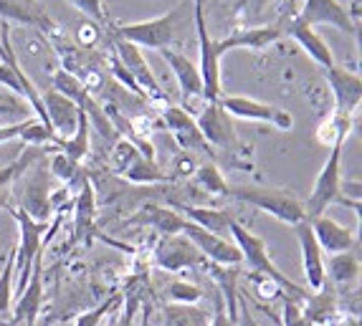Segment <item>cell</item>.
<instances>
[{
  "label": "cell",
  "instance_id": "6da1fadb",
  "mask_svg": "<svg viewBox=\"0 0 362 326\" xmlns=\"http://www.w3.org/2000/svg\"><path fill=\"white\" fill-rule=\"evenodd\" d=\"M228 233L233 236L235 248L241 250V258H243V263L248 266V271L261 273V276L276 281V284L281 286V291H284V296L294 298V301L302 303L304 298H307V289L296 286L289 276H284V273L274 266L272 253H269V246H266L264 238L254 236V233H251L246 225L238 223V220H233V223L228 225Z\"/></svg>",
  "mask_w": 362,
  "mask_h": 326
},
{
  "label": "cell",
  "instance_id": "7a4b0ae2",
  "mask_svg": "<svg viewBox=\"0 0 362 326\" xmlns=\"http://www.w3.org/2000/svg\"><path fill=\"white\" fill-rule=\"evenodd\" d=\"M228 198H235L246 203V205L256 207L261 212H269L272 217H276L279 223L296 225L307 220L304 215V203L299 198L289 193V190H276V188H243V185H235L228 188Z\"/></svg>",
  "mask_w": 362,
  "mask_h": 326
},
{
  "label": "cell",
  "instance_id": "3957f363",
  "mask_svg": "<svg viewBox=\"0 0 362 326\" xmlns=\"http://www.w3.org/2000/svg\"><path fill=\"white\" fill-rule=\"evenodd\" d=\"M180 8L165 13V16H157L150 20H137V23H119L115 25V38L132 43L137 49H155L163 51L170 49L173 41H175V30H177V18H180Z\"/></svg>",
  "mask_w": 362,
  "mask_h": 326
},
{
  "label": "cell",
  "instance_id": "277c9868",
  "mask_svg": "<svg viewBox=\"0 0 362 326\" xmlns=\"http://www.w3.org/2000/svg\"><path fill=\"white\" fill-rule=\"evenodd\" d=\"M195 124H198L200 134L206 137V142L211 145L213 152H223L228 155L226 162L235 164V155H243V145L238 142V134L233 129V121L226 114L218 102H206L200 107V111L193 116Z\"/></svg>",
  "mask_w": 362,
  "mask_h": 326
},
{
  "label": "cell",
  "instance_id": "5b68a950",
  "mask_svg": "<svg viewBox=\"0 0 362 326\" xmlns=\"http://www.w3.org/2000/svg\"><path fill=\"white\" fill-rule=\"evenodd\" d=\"M16 200L18 210L30 215L38 223H49L54 215L51 210V190H49V172L43 169L41 162H33L23 175L16 177Z\"/></svg>",
  "mask_w": 362,
  "mask_h": 326
},
{
  "label": "cell",
  "instance_id": "8992f818",
  "mask_svg": "<svg viewBox=\"0 0 362 326\" xmlns=\"http://www.w3.org/2000/svg\"><path fill=\"white\" fill-rule=\"evenodd\" d=\"M342 147L344 142H337V145L329 147V155H327V162L322 164L320 175L314 180L312 193H309L307 203H304V215L307 220L317 215H325L327 207L334 205L339 198V188H342Z\"/></svg>",
  "mask_w": 362,
  "mask_h": 326
},
{
  "label": "cell",
  "instance_id": "52a82bcc",
  "mask_svg": "<svg viewBox=\"0 0 362 326\" xmlns=\"http://www.w3.org/2000/svg\"><path fill=\"white\" fill-rule=\"evenodd\" d=\"M54 91H59V94H64L66 99H71V102L78 107V111H84L86 114L89 124L94 121V127L102 132V137H107V139L117 137L115 127L109 124L107 114H104V107L91 97V91L81 84V79H78L76 73H71L69 68H59V71L54 73Z\"/></svg>",
  "mask_w": 362,
  "mask_h": 326
},
{
  "label": "cell",
  "instance_id": "ba28073f",
  "mask_svg": "<svg viewBox=\"0 0 362 326\" xmlns=\"http://www.w3.org/2000/svg\"><path fill=\"white\" fill-rule=\"evenodd\" d=\"M11 215L16 217L18 223V246H16V273H18V289H23L28 284L30 268H33V260L36 255L46 248L43 241V233L49 230V223H38L30 215H25L18 207H11Z\"/></svg>",
  "mask_w": 362,
  "mask_h": 326
},
{
  "label": "cell",
  "instance_id": "9c48e42d",
  "mask_svg": "<svg viewBox=\"0 0 362 326\" xmlns=\"http://www.w3.org/2000/svg\"><path fill=\"white\" fill-rule=\"evenodd\" d=\"M112 54H115L117 61L129 71L134 84L142 91V99H150V102L165 104V107H168V94H165L160 81H157V76L152 73L142 49H137V46H132V43H127V41H122V38H115V41H112Z\"/></svg>",
  "mask_w": 362,
  "mask_h": 326
},
{
  "label": "cell",
  "instance_id": "30bf717a",
  "mask_svg": "<svg viewBox=\"0 0 362 326\" xmlns=\"http://www.w3.org/2000/svg\"><path fill=\"white\" fill-rule=\"evenodd\" d=\"M218 104L223 109L230 119H246V121H264V124H272L279 132H289L294 127V116L286 111V109H279L274 104L259 102V99L251 97H226L221 94Z\"/></svg>",
  "mask_w": 362,
  "mask_h": 326
},
{
  "label": "cell",
  "instance_id": "8fae6325",
  "mask_svg": "<svg viewBox=\"0 0 362 326\" xmlns=\"http://www.w3.org/2000/svg\"><path fill=\"white\" fill-rule=\"evenodd\" d=\"M160 54L168 61L170 71L175 73L177 86H180V91H182V109H185L190 116H195L200 111V107L206 104V86H203V79H200L198 64L187 59L185 54L173 51V49H163Z\"/></svg>",
  "mask_w": 362,
  "mask_h": 326
},
{
  "label": "cell",
  "instance_id": "7c38bea8",
  "mask_svg": "<svg viewBox=\"0 0 362 326\" xmlns=\"http://www.w3.org/2000/svg\"><path fill=\"white\" fill-rule=\"evenodd\" d=\"M195 33H198V49H200V79L206 86V102H218L221 91V59L213 49V38L206 28V16H203V0H195Z\"/></svg>",
  "mask_w": 362,
  "mask_h": 326
},
{
  "label": "cell",
  "instance_id": "4fadbf2b",
  "mask_svg": "<svg viewBox=\"0 0 362 326\" xmlns=\"http://www.w3.org/2000/svg\"><path fill=\"white\" fill-rule=\"evenodd\" d=\"M163 127L173 134V139L177 142L182 152H195V155H208V157H216V152L211 150V145L206 142V137L200 134L198 124L185 109L177 107V104H168L163 107Z\"/></svg>",
  "mask_w": 362,
  "mask_h": 326
},
{
  "label": "cell",
  "instance_id": "5bb4252c",
  "mask_svg": "<svg viewBox=\"0 0 362 326\" xmlns=\"http://www.w3.org/2000/svg\"><path fill=\"white\" fill-rule=\"evenodd\" d=\"M152 255H155L157 266L170 273H180L185 268H200V266L206 268L208 263L203 258V253L182 233H177V236H163V241L155 246V253Z\"/></svg>",
  "mask_w": 362,
  "mask_h": 326
},
{
  "label": "cell",
  "instance_id": "9a60e30c",
  "mask_svg": "<svg viewBox=\"0 0 362 326\" xmlns=\"http://www.w3.org/2000/svg\"><path fill=\"white\" fill-rule=\"evenodd\" d=\"M182 236L198 248L208 263H218V266H241L243 263L241 250L235 248L233 241H226V236L208 233L190 220H185V225H182Z\"/></svg>",
  "mask_w": 362,
  "mask_h": 326
},
{
  "label": "cell",
  "instance_id": "2e32d148",
  "mask_svg": "<svg viewBox=\"0 0 362 326\" xmlns=\"http://www.w3.org/2000/svg\"><path fill=\"white\" fill-rule=\"evenodd\" d=\"M296 18L307 25H332L347 36H357V23L350 18V11L339 0H304Z\"/></svg>",
  "mask_w": 362,
  "mask_h": 326
},
{
  "label": "cell",
  "instance_id": "e0dca14e",
  "mask_svg": "<svg viewBox=\"0 0 362 326\" xmlns=\"http://www.w3.org/2000/svg\"><path fill=\"white\" fill-rule=\"evenodd\" d=\"M325 76H327V84H329L332 97H334V114L355 116V111L360 109V102H362L360 73L334 64L332 68H327Z\"/></svg>",
  "mask_w": 362,
  "mask_h": 326
},
{
  "label": "cell",
  "instance_id": "ac0fdd59",
  "mask_svg": "<svg viewBox=\"0 0 362 326\" xmlns=\"http://www.w3.org/2000/svg\"><path fill=\"white\" fill-rule=\"evenodd\" d=\"M294 228V236L299 241V250H302V268H304V278L312 291L325 289L327 284V263H325V253H322L320 243L314 238L312 228H309V220L291 225Z\"/></svg>",
  "mask_w": 362,
  "mask_h": 326
},
{
  "label": "cell",
  "instance_id": "d6986e66",
  "mask_svg": "<svg viewBox=\"0 0 362 326\" xmlns=\"http://www.w3.org/2000/svg\"><path fill=\"white\" fill-rule=\"evenodd\" d=\"M41 303H43V250L36 255V260H33L28 284L21 289L18 303L13 306L11 324L36 326V319H38V314H41Z\"/></svg>",
  "mask_w": 362,
  "mask_h": 326
},
{
  "label": "cell",
  "instance_id": "ffe728a7",
  "mask_svg": "<svg viewBox=\"0 0 362 326\" xmlns=\"http://www.w3.org/2000/svg\"><path fill=\"white\" fill-rule=\"evenodd\" d=\"M281 36H284V30L279 28V25H254V28L233 30L230 36L221 38V41H213V49H216L218 59L233 49L266 51V49H272Z\"/></svg>",
  "mask_w": 362,
  "mask_h": 326
},
{
  "label": "cell",
  "instance_id": "44dd1931",
  "mask_svg": "<svg viewBox=\"0 0 362 326\" xmlns=\"http://www.w3.org/2000/svg\"><path fill=\"white\" fill-rule=\"evenodd\" d=\"M309 228H312L314 238L320 243L322 253H347V250H355L357 248V236L355 230H350L347 225L337 223L334 217L317 215L309 220Z\"/></svg>",
  "mask_w": 362,
  "mask_h": 326
},
{
  "label": "cell",
  "instance_id": "7402d4cb",
  "mask_svg": "<svg viewBox=\"0 0 362 326\" xmlns=\"http://www.w3.org/2000/svg\"><path fill=\"white\" fill-rule=\"evenodd\" d=\"M286 33V36H291L294 38L299 46H302V51H307V56L309 59L317 64V66H322L327 71V68H332L337 61H334V54H332V49L327 46V41L325 38L317 33V30L312 28V25H307V23H302V20L296 18L294 13H291L289 18H286V25L281 28Z\"/></svg>",
  "mask_w": 362,
  "mask_h": 326
},
{
  "label": "cell",
  "instance_id": "603a6c76",
  "mask_svg": "<svg viewBox=\"0 0 362 326\" xmlns=\"http://www.w3.org/2000/svg\"><path fill=\"white\" fill-rule=\"evenodd\" d=\"M43 107H46V116H49V124L56 132V137L66 139L76 132L78 114H81V111H78V107L71 99H66L64 94L51 89L43 94Z\"/></svg>",
  "mask_w": 362,
  "mask_h": 326
},
{
  "label": "cell",
  "instance_id": "cb8c5ba5",
  "mask_svg": "<svg viewBox=\"0 0 362 326\" xmlns=\"http://www.w3.org/2000/svg\"><path fill=\"white\" fill-rule=\"evenodd\" d=\"M78 180V195L74 200V243L86 241L94 228V217H97V195L89 177L81 172Z\"/></svg>",
  "mask_w": 362,
  "mask_h": 326
},
{
  "label": "cell",
  "instance_id": "d4e9b609",
  "mask_svg": "<svg viewBox=\"0 0 362 326\" xmlns=\"http://www.w3.org/2000/svg\"><path fill=\"white\" fill-rule=\"evenodd\" d=\"M339 311V298L332 289H320L314 294H307V298L302 301V314L307 319L309 326H325Z\"/></svg>",
  "mask_w": 362,
  "mask_h": 326
},
{
  "label": "cell",
  "instance_id": "484cf974",
  "mask_svg": "<svg viewBox=\"0 0 362 326\" xmlns=\"http://www.w3.org/2000/svg\"><path fill=\"white\" fill-rule=\"evenodd\" d=\"M206 271L211 281L218 286V294L226 303V314L235 319V306H238V278L241 271L238 266H218V263H206Z\"/></svg>",
  "mask_w": 362,
  "mask_h": 326
},
{
  "label": "cell",
  "instance_id": "4316f807",
  "mask_svg": "<svg viewBox=\"0 0 362 326\" xmlns=\"http://www.w3.org/2000/svg\"><path fill=\"white\" fill-rule=\"evenodd\" d=\"M0 18L18 20V23L25 25H36V28H51L54 25L36 0H0Z\"/></svg>",
  "mask_w": 362,
  "mask_h": 326
},
{
  "label": "cell",
  "instance_id": "83f0119b",
  "mask_svg": "<svg viewBox=\"0 0 362 326\" xmlns=\"http://www.w3.org/2000/svg\"><path fill=\"white\" fill-rule=\"evenodd\" d=\"M182 212H185V215H182L185 220H190V223L200 225V228L208 230V233H216V236H223V233H228V225L235 220L233 212L218 210V207L185 205V207H182Z\"/></svg>",
  "mask_w": 362,
  "mask_h": 326
},
{
  "label": "cell",
  "instance_id": "f1b7e54d",
  "mask_svg": "<svg viewBox=\"0 0 362 326\" xmlns=\"http://www.w3.org/2000/svg\"><path fill=\"white\" fill-rule=\"evenodd\" d=\"M211 314L198 303H168L163 308V326H208Z\"/></svg>",
  "mask_w": 362,
  "mask_h": 326
},
{
  "label": "cell",
  "instance_id": "f546056e",
  "mask_svg": "<svg viewBox=\"0 0 362 326\" xmlns=\"http://www.w3.org/2000/svg\"><path fill=\"white\" fill-rule=\"evenodd\" d=\"M139 220L155 228L157 233H163V236H177V233H182V225H185V217L180 212H173L160 205H145Z\"/></svg>",
  "mask_w": 362,
  "mask_h": 326
},
{
  "label": "cell",
  "instance_id": "4dcf8cb0",
  "mask_svg": "<svg viewBox=\"0 0 362 326\" xmlns=\"http://www.w3.org/2000/svg\"><path fill=\"white\" fill-rule=\"evenodd\" d=\"M329 278L339 286H350L360 278V253L347 250V253H334L329 258Z\"/></svg>",
  "mask_w": 362,
  "mask_h": 326
},
{
  "label": "cell",
  "instance_id": "1f68e13d",
  "mask_svg": "<svg viewBox=\"0 0 362 326\" xmlns=\"http://www.w3.org/2000/svg\"><path fill=\"white\" fill-rule=\"evenodd\" d=\"M56 147H30L21 155L18 159H13L11 164H6V167H0V190L11 188L13 182H16V177L23 175L25 169L30 167L33 162H38V159L43 157V155H49V152H54Z\"/></svg>",
  "mask_w": 362,
  "mask_h": 326
},
{
  "label": "cell",
  "instance_id": "d6a6232c",
  "mask_svg": "<svg viewBox=\"0 0 362 326\" xmlns=\"http://www.w3.org/2000/svg\"><path fill=\"white\" fill-rule=\"evenodd\" d=\"M89 129H91L89 119H86V114L81 111V114H78L76 132H74L71 137L61 139V142H59V152H64L66 157H71L74 162L81 164V159L89 155Z\"/></svg>",
  "mask_w": 362,
  "mask_h": 326
},
{
  "label": "cell",
  "instance_id": "836d02e7",
  "mask_svg": "<svg viewBox=\"0 0 362 326\" xmlns=\"http://www.w3.org/2000/svg\"><path fill=\"white\" fill-rule=\"evenodd\" d=\"M13 276H16V248L6 258V266L0 271V321L11 324L13 314Z\"/></svg>",
  "mask_w": 362,
  "mask_h": 326
},
{
  "label": "cell",
  "instance_id": "e575fe53",
  "mask_svg": "<svg viewBox=\"0 0 362 326\" xmlns=\"http://www.w3.org/2000/svg\"><path fill=\"white\" fill-rule=\"evenodd\" d=\"M350 129H352V116H339L332 111L329 119L322 121L320 132H317V139H320L325 147H332V145H337V142H347Z\"/></svg>",
  "mask_w": 362,
  "mask_h": 326
},
{
  "label": "cell",
  "instance_id": "d590c367",
  "mask_svg": "<svg viewBox=\"0 0 362 326\" xmlns=\"http://www.w3.org/2000/svg\"><path fill=\"white\" fill-rule=\"evenodd\" d=\"M195 182H198L200 188L206 190V193L211 195H221V198H228V182L223 180V175H221V169L216 167L213 162H206V164H198L193 172Z\"/></svg>",
  "mask_w": 362,
  "mask_h": 326
},
{
  "label": "cell",
  "instance_id": "8d00e7d4",
  "mask_svg": "<svg viewBox=\"0 0 362 326\" xmlns=\"http://www.w3.org/2000/svg\"><path fill=\"white\" fill-rule=\"evenodd\" d=\"M122 177H124V180H129V182H134V185H155V182H168V175H165V172H160V169H157V164L150 162V159H145V157L134 159V164Z\"/></svg>",
  "mask_w": 362,
  "mask_h": 326
},
{
  "label": "cell",
  "instance_id": "74e56055",
  "mask_svg": "<svg viewBox=\"0 0 362 326\" xmlns=\"http://www.w3.org/2000/svg\"><path fill=\"white\" fill-rule=\"evenodd\" d=\"M139 157H142L139 150L124 137L117 139L115 147H112V167H115V172H119V175H124V172L134 164V159H139Z\"/></svg>",
  "mask_w": 362,
  "mask_h": 326
},
{
  "label": "cell",
  "instance_id": "f35d334b",
  "mask_svg": "<svg viewBox=\"0 0 362 326\" xmlns=\"http://www.w3.org/2000/svg\"><path fill=\"white\" fill-rule=\"evenodd\" d=\"M49 172L54 177H59L64 185H71V182L81 175V167H78V162H74L71 157H66L64 152L54 150V155H51V162H49Z\"/></svg>",
  "mask_w": 362,
  "mask_h": 326
},
{
  "label": "cell",
  "instance_id": "ab89813d",
  "mask_svg": "<svg viewBox=\"0 0 362 326\" xmlns=\"http://www.w3.org/2000/svg\"><path fill=\"white\" fill-rule=\"evenodd\" d=\"M122 296L119 294H115V296H109L107 301H102L99 306H94L91 311H86V314H78L76 321H74V326H99L104 321V316L112 314V308L119 306Z\"/></svg>",
  "mask_w": 362,
  "mask_h": 326
},
{
  "label": "cell",
  "instance_id": "60d3db41",
  "mask_svg": "<svg viewBox=\"0 0 362 326\" xmlns=\"http://www.w3.org/2000/svg\"><path fill=\"white\" fill-rule=\"evenodd\" d=\"M168 294L173 298L170 303H198L203 298V289L195 284H185V281H173L168 286Z\"/></svg>",
  "mask_w": 362,
  "mask_h": 326
},
{
  "label": "cell",
  "instance_id": "b9f144b4",
  "mask_svg": "<svg viewBox=\"0 0 362 326\" xmlns=\"http://www.w3.org/2000/svg\"><path fill=\"white\" fill-rule=\"evenodd\" d=\"M248 284H251L254 294H259V296L266 298V301H276V298L284 296L281 286H279L276 281H272V278L261 276V273H248Z\"/></svg>",
  "mask_w": 362,
  "mask_h": 326
},
{
  "label": "cell",
  "instance_id": "7bdbcfd3",
  "mask_svg": "<svg viewBox=\"0 0 362 326\" xmlns=\"http://www.w3.org/2000/svg\"><path fill=\"white\" fill-rule=\"evenodd\" d=\"M281 324L284 326H309L302 314V303L289 296H281Z\"/></svg>",
  "mask_w": 362,
  "mask_h": 326
},
{
  "label": "cell",
  "instance_id": "ee69618b",
  "mask_svg": "<svg viewBox=\"0 0 362 326\" xmlns=\"http://www.w3.org/2000/svg\"><path fill=\"white\" fill-rule=\"evenodd\" d=\"M137 308H139V298H129L124 311H117V306H115L112 308V321H109V326H134Z\"/></svg>",
  "mask_w": 362,
  "mask_h": 326
},
{
  "label": "cell",
  "instance_id": "f6af8a7d",
  "mask_svg": "<svg viewBox=\"0 0 362 326\" xmlns=\"http://www.w3.org/2000/svg\"><path fill=\"white\" fill-rule=\"evenodd\" d=\"M71 6H76L78 11H84L91 20L107 23V13H104V8H102V0H71Z\"/></svg>",
  "mask_w": 362,
  "mask_h": 326
},
{
  "label": "cell",
  "instance_id": "bcb514c9",
  "mask_svg": "<svg viewBox=\"0 0 362 326\" xmlns=\"http://www.w3.org/2000/svg\"><path fill=\"white\" fill-rule=\"evenodd\" d=\"M235 326H259V321L254 319V314H251V308H248L246 298H243V294H238V306H235V319H233Z\"/></svg>",
  "mask_w": 362,
  "mask_h": 326
},
{
  "label": "cell",
  "instance_id": "7dc6e473",
  "mask_svg": "<svg viewBox=\"0 0 362 326\" xmlns=\"http://www.w3.org/2000/svg\"><path fill=\"white\" fill-rule=\"evenodd\" d=\"M213 301H216V311H213L211 324H208V326H235L233 319L226 314V303H223V298H221V294H216V298H213Z\"/></svg>",
  "mask_w": 362,
  "mask_h": 326
},
{
  "label": "cell",
  "instance_id": "c3c4849f",
  "mask_svg": "<svg viewBox=\"0 0 362 326\" xmlns=\"http://www.w3.org/2000/svg\"><path fill=\"white\" fill-rule=\"evenodd\" d=\"M325 326H360V319H357V314H350V311H337Z\"/></svg>",
  "mask_w": 362,
  "mask_h": 326
},
{
  "label": "cell",
  "instance_id": "681fc988",
  "mask_svg": "<svg viewBox=\"0 0 362 326\" xmlns=\"http://www.w3.org/2000/svg\"><path fill=\"white\" fill-rule=\"evenodd\" d=\"M97 38H99V30H97V25L86 23V25H81V28H78V41L84 43V46H91V43L97 41Z\"/></svg>",
  "mask_w": 362,
  "mask_h": 326
},
{
  "label": "cell",
  "instance_id": "f907efd6",
  "mask_svg": "<svg viewBox=\"0 0 362 326\" xmlns=\"http://www.w3.org/2000/svg\"><path fill=\"white\" fill-rule=\"evenodd\" d=\"M3 25H6V20H0V59H3Z\"/></svg>",
  "mask_w": 362,
  "mask_h": 326
},
{
  "label": "cell",
  "instance_id": "816d5d0a",
  "mask_svg": "<svg viewBox=\"0 0 362 326\" xmlns=\"http://www.w3.org/2000/svg\"><path fill=\"white\" fill-rule=\"evenodd\" d=\"M0 326H11V324H8V321H0Z\"/></svg>",
  "mask_w": 362,
  "mask_h": 326
},
{
  "label": "cell",
  "instance_id": "f5cc1de1",
  "mask_svg": "<svg viewBox=\"0 0 362 326\" xmlns=\"http://www.w3.org/2000/svg\"><path fill=\"white\" fill-rule=\"evenodd\" d=\"M11 326H25V324H11Z\"/></svg>",
  "mask_w": 362,
  "mask_h": 326
}]
</instances>
